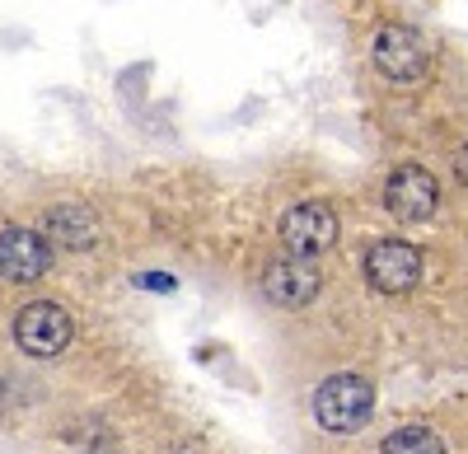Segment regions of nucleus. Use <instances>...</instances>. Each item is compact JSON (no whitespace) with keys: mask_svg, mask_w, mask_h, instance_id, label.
Instances as JSON below:
<instances>
[{"mask_svg":"<svg viewBox=\"0 0 468 454\" xmlns=\"http://www.w3.org/2000/svg\"><path fill=\"white\" fill-rule=\"evenodd\" d=\"M370 57H375V70L399 90H417V85H426V75H431V48H426V37L408 24H384L370 37Z\"/></svg>","mask_w":468,"mask_h":454,"instance_id":"nucleus-1","label":"nucleus"},{"mask_svg":"<svg viewBox=\"0 0 468 454\" xmlns=\"http://www.w3.org/2000/svg\"><path fill=\"white\" fill-rule=\"evenodd\" d=\"M375 412V389L366 375H328V380L314 389V422L333 436H351L370 422Z\"/></svg>","mask_w":468,"mask_h":454,"instance_id":"nucleus-2","label":"nucleus"},{"mask_svg":"<svg viewBox=\"0 0 468 454\" xmlns=\"http://www.w3.org/2000/svg\"><path fill=\"white\" fill-rule=\"evenodd\" d=\"M70 314L57 305V300H33V305L19 310L15 319V343L24 356H37V361H48V356H61L70 347Z\"/></svg>","mask_w":468,"mask_h":454,"instance_id":"nucleus-3","label":"nucleus"},{"mask_svg":"<svg viewBox=\"0 0 468 454\" xmlns=\"http://www.w3.org/2000/svg\"><path fill=\"white\" fill-rule=\"evenodd\" d=\"M384 206L388 216H399L408 225L417 220H431L436 206H441V183L431 169H421V164H399L394 174L384 178Z\"/></svg>","mask_w":468,"mask_h":454,"instance_id":"nucleus-4","label":"nucleus"},{"mask_svg":"<svg viewBox=\"0 0 468 454\" xmlns=\"http://www.w3.org/2000/svg\"><path fill=\"white\" fill-rule=\"evenodd\" d=\"M421 272H426L421 253H417L412 244H403V239H379V244L366 248V281H370L375 290H384V295H408V290H417Z\"/></svg>","mask_w":468,"mask_h":454,"instance_id":"nucleus-5","label":"nucleus"},{"mask_svg":"<svg viewBox=\"0 0 468 454\" xmlns=\"http://www.w3.org/2000/svg\"><path fill=\"white\" fill-rule=\"evenodd\" d=\"M282 244L291 248V258H319L337 244V216L324 202H295L282 216Z\"/></svg>","mask_w":468,"mask_h":454,"instance_id":"nucleus-6","label":"nucleus"},{"mask_svg":"<svg viewBox=\"0 0 468 454\" xmlns=\"http://www.w3.org/2000/svg\"><path fill=\"white\" fill-rule=\"evenodd\" d=\"M52 268V244L28 230V225H5L0 230V277L15 281V286H28L37 277H48Z\"/></svg>","mask_w":468,"mask_h":454,"instance_id":"nucleus-7","label":"nucleus"},{"mask_svg":"<svg viewBox=\"0 0 468 454\" xmlns=\"http://www.w3.org/2000/svg\"><path fill=\"white\" fill-rule=\"evenodd\" d=\"M324 272L314 268V258H271L262 272V295L282 310H304L319 295Z\"/></svg>","mask_w":468,"mask_h":454,"instance_id":"nucleus-8","label":"nucleus"},{"mask_svg":"<svg viewBox=\"0 0 468 454\" xmlns=\"http://www.w3.org/2000/svg\"><path fill=\"white\" fill-rule=\"evenodd\" d=\"M48 244L70 248V253H85L99 244V220L85 202H57L48 211Z\"/></svg>","mask_w":468,"mask_h":454,"instance_id":"nucleus-9","label":"nucleus"},{"mask_svg":"<svg viewBox=\"0 0 468 454\" xmlns=\"http://www.w3.org/2000/svg\"><path fill=\"white\" fill-rule=\"evenodd\" d=\"M379 454H445V440L431 427H399L384 436Z\"/></svg>","mask_w":468,"mask_h":454,"instance_id":"nucleus-10","label":"nucleus"},{"mask_svg":"<svg viewBox=\"0 0 468 454\" xmlns=\"http://www.w3.org/2000/svg\"><path fill=\"white\" fill-rule=\"evenodd\" d=\"M141 286H154V290H174V277H141Z\"/></svg>","mask_w":468,"mask_h":454,"instance_id":"nucleus-11","label":"nucleus"}]
</instances>
